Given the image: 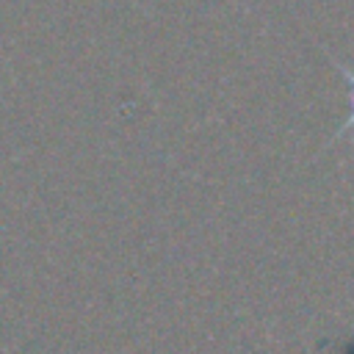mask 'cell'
Instances as JSON below:
<instances>
[{
  "label": "cell",
  "instance_id": "1",
  "mask_svg": "<svg viewBox=\"0 0 354 354\" xmlns=\"http://www.w3.org/2000/svg\"><path fill=\"white\" fill-rule=\"evenodd\" d=\"M337 69L343 72V77H346V80H348V86H351V105H354V69H351V66H346V64H337ZM348 130H354V111H351L348 122L340 127V133H348Z\"/></svg>",
  "mask_w": 354,
  "mask_h": 354
}]
</instances>
